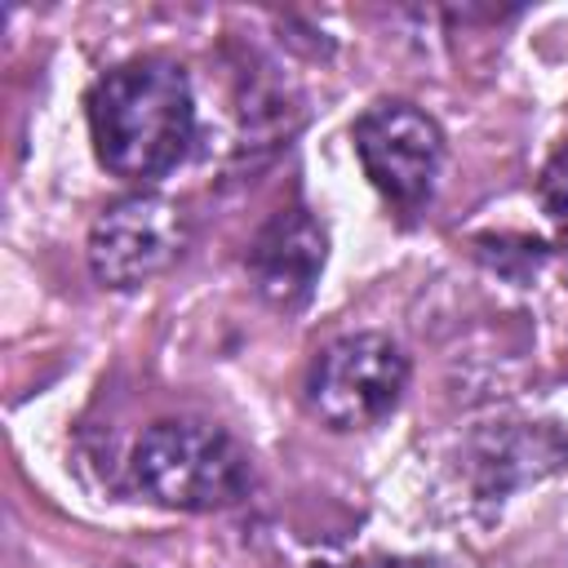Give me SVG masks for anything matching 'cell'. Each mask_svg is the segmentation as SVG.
<instances>
[{
    "label": "cell",
    "mask_w": 568,
    "mask_h": 568,
    "mask_svg": "<svg viewBox=\"0 0 568 568\" xmlns=\"http://www.w3.org/2000/svg\"><path fill=\"white\" fill-rule=\"evenodd\" d=\"M324 262H328V235L302 204L271 213L257 226L244 257L253 288L275 311H302L324 275Z\"/></svg>",
    "instance_id": "8992f818"
},
{
    "label": "cell",
    "mask_w": 568,
    "mask_h": 568,
    "mask_svg": "<svg viewBox=\"0 0 568 568\" xmlns=\"http://www.w3.org/2000/svg\"><path fill=\"white\" fill-rule=\"evenodd\" d=\"M408 390V355L386 333H346L328 342L306 373V404L333 430L386 422Z\"/></svg>",
    "instance_id": "3957f363"
},
{
    "label": "cell",
    "mask_w": 568,
    "mask_h": 568,
    "mask_svg": "<svg viewBox=\"0 0 568 568\" xmlns=\"http://www.w3.org/2000/svg\"><path fill=\"white\" fill-rule=\"evenodd\" d=\"M133 488L186 515H209L244 501L253 493V457L248 448L200 417H160L151 422L129 453Z\"/></svg>",
    "instance_id": "7a4b0ae2"
},
{
    "label": "cell",
    "mask_w": 568,
    "mask_h": 568,
    "mask_svg": "<svg viewBox=\"0 0 568 568\" xmlns=\"http://www.w3.org/2000/svg\"><path fill=\"white\" fill-rule=\"evenodd\" d=\"M186 248V217L155 191L111 200L89 226V271L102 288H142L164 275Z\"/></svg>",
    "instance_id": "5b68a950"
},
{
    "label": "cell",
    "mask_w": 568,
    "mask_h": 568,
    "mask_svg": "<svg viewBox=\"0 0 568 568\" xmlns=\"http://www.w3.org/2000/svg\"><path fill=\"white\" fill-rule=\"evenodd\" d=\"M84 111L98 164L124 182H160L195 142L191 75L173 58L146 53L111 67L93 80Z\"/></svg>",
    "instance_id": "6da1fadb"
},
{
    "label": "cell",
    "mask_w": 568,
    "mask_h": 568,
    "mask_svg": "<svg viewBox=\"0 0 568 568\" xmlns=\"http://www.w3.org/2000/svg\"><path fill=\"white\" fill-rule=\"evenodd\" d=\"M568 466V439L555 422H506L488 426L470 448V475L479 497H506Z\"/></svg>",
    "instance_id": "52a82bcc"
},
{
    "label": "cell",
    "mask_w": 568,
    "mask_h": 568,
    "mask_svg": "<svg viewBox=\"0 0 568 568\" xmlns=\"http://www.w3.org/2000/svg\"><path fill=\"white\" fill-rule=\"evenodd\" d=\"M115 568H142V564H115Z\"/></svg>",
    "instance_id": "9c48e42d"
},
{
    "label": "cell",
    "mask_w": 568,
    "mask_h": 568,
    "mask_svg": "<svg viewBox=\"0 0 568 568\" xmlns=\"http://www.w3.org/2000/svg\"><path fill=\"white\" fill-rule=\"evenodd\" d=\"M355 155L377 195L404 213H417L435 195V178L444 164V129L413 102L386 98L359 111L351 124Z\"/></svg>",
    "instance_id": "277c9868"
},
{
    "label": "cell",
    "mask_w": 568,
    "mask_h": 568,
    "mask_svg": "<svg viewBox=\"0 0 568 568\" xmlns=\"http://www.w3.org/2000/svg\"><path fill=\"white\" fill-rule=\"evenodd\" d=\"M537 204L550 217L559 235H568V142L555 146V155L537 173Z\"/></svg>",
    "instance_id": "ba28073f"
}]
</instances>
